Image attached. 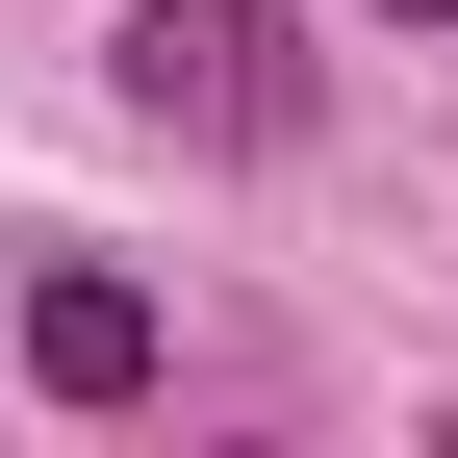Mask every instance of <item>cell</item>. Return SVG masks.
<instances>
[{
	"label": "cell",
	"instance_id": "cell-1",
	"mask_svg": "<svg viewBox=\"0 0 458 458\" xmlns=\"http://www.w3.org/2000/svg\"><path fill=\"white\" fill-rule=\"evenodd\" d=\"M102 77H128V128H179V153H306V102H331L280 0H128Z\"/></svg>",
	"mask_w": 458,
	"mask_h": 458
},
{
	"label": "cell",
	"instance_id": "cell-2",
	"mask_svg": "<svg viewBox=\"0 0 458 458\" xmlns=\"http://www.w3.org/2000/svg\"><path fill=\"white\" fill-rule=\"evenodd\" d=\"M153 382H179V306L128 255H51L26 280V408H153Z\"/></svg>",
	"mask_w": 458,
	"mask_h": 458
},
{
	"label": "cell",
	"instance_id": "cell-3",
	"mask_svg": "<svg viewBox=\"0 0 458 458\" xmlns=\"http://www.w3.org/2000/svg\"><path fill=\"white\" fill-rule=\"evenodd\" d=\"M382 26H458V0H382Z\"/></svg>",
	"mask_w": 458,
	"mask_h": 458
}]
</instances>
